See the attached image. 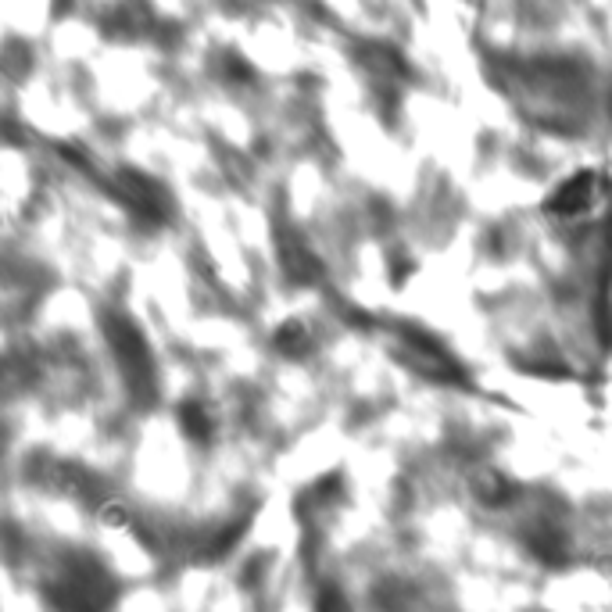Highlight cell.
Listing matches in <instances>:
<instances>
[{
    "instance_id": "1",
    "label": "cell",
    "mask_w": 612,
    "mask_h": 612,
    "mask_svg": "<svg viewBox=\"0 0 612 612\" xmlns=\"http://www.w3.org/2000/svg\"><path fill=\"white\" fill-rule=\"evenodd\" d=\"M598 172H573L570 179H562L559 187L548 194L544 201V212L552 215V219H577L584 215L591 204L598 201Z\"/></svg>"
},
{
    "instance_id": "2",
    "label": "cell",
    "mask_w": 612,
    "mask_h": 612,
    "mask_svg": "<svg viewBox=\"0 0 612 612\" xmlns=\"http://www.w3.org/2000/svg\"><path fill=\"white\" fill-rule=\"evenodd\" d=\"M272 348L280 351L283 358H305L312 351V333H308V326L301 319H287L272 333Z\"/></svg>"
}]
</instances>
